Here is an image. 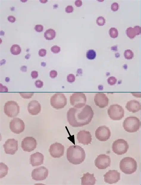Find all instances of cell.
<instances>
[{"label":"cell","instance_id":"cell-31","mask_svg":"<svg viewBox=\"0 0 141 185\" xmlns=\"http://www.w3.org/2000/svg\"><path fill=\"white\" fill-rule=\"evenodd\" d=\"M96 22L98 25L102 26L105 24V19L103 17L100 16L97 18Z\"/></svg>","mask_w":141,"mask_h":185},{"label":"cell","instance_id":"cell-29","mask_svg":"<svg viewBox=\"0 0 141 185\" xmlns=\"http://www.w3.org/2000/svg\"><path fill=\"white\" fill-rule=\"evenodd\" d=\"M118 31L115 28L112 27L109 30V34L110 37L112 38H115L118 35Z\"/></svg>","mask_w":141,"mask_h":185},{"label":"cell","instance_id":"cell-10","mask_svg":"<svg viewBox=\"0 0 141 185\" xmlns=\"http://www.w3.org/2000/svg\"><path fill=\"white\" fill-rule=\"evenodd\" d=\"M48 170L46 167L42 166L33 169L31 173L32 179L36 181L45 180L48 177Z\"/></svg>","mask_w":141,"mask_h":185},{"label":"cell","instance_id":"cell-6","mask_svg":"<svg viewBox=\"0 0 141 185\" xmlns=\"http://www.w3.org/2000/svg\"><path fill=\"white\" fill-rule=\"evenodd\" d=\"M67 102V98L64 94L62 93H55L50 99L51 106L57 109L64 108L66 105Z\"/></svg>","mask_w":141,"mask_h":185},{"label":"cell","instance_id":"cell-35","mask_svg":"<svg viewBox=\"0 0 141 185\" xmlns=\"http://www.w3.org/2000/svg\"><path fill=\"white\" fill-rule=\"evenodd\" d=\"M51 51L54 53H58L60 51V48L57 46H54L51 48Z\"/></svg>","mask_w":141,"mask_h":185},{"label":"cell","instance_id":"cell-2","mask_svg":"<svg viewBox=\"0 0 141 185\" xmlns=\"http://www.w3.org/2000/svg\"><path fill=\"white\" fill-rule=\"evenodd\" d=\"M66 156L68 160L70 163L75 165L80 164L85 159V151L79 146L71 145L67 148Z\"/></svg>","mask_w":141,"mask_h":185},{"label":"cell","instance_id":"cell-40","mask_svg":"<svg viewBox=\"0 0 141 185\" xmlns=\"http://www.w3.org/2000/svg\"><path fill=\"white\" fill-rule=\"evenodd\" d=\"M73 7L71 5L68 6L65 8V11L68 13L72 12L73 11Z\"/></svg>","mask_w":141,"mask_h":185},{"label":"cell","instance_id":"cell-36","mask_svg":"<svg viewBox=\"0 0 141 185\" xmlns=\"http://www.w3.org/2000/svg\"><path fill=\"white\" fill-rule=\"evenodd\" d=\"M119 5L118 3L116 2L113 3L111 6V10L112 11H116L118 10Z\"/></svg>","mask_w":141,"mask_h":185},{"label":"cell","instance_id":"cell-11","mask_svg":"<svg viewBox=\"0 0 141 185\" xmlns=\"http://www.w3.org/2000/svg\"><path fill=\"white\" fill-rule=\"evenodd\" d=\"M9 128L13 133L19 134L23 132L25 128V125L23 121L21 119L15 117L10 121Z\"/></svg>","mask_w":141,"mask_h":185},{"label":"cell","instance_id":"cell-39","mask_svg":"<svg viewBox=\"0 0 141 185\" xmlns=\"http://www.w3.org/2000/svg\"><path fill=\"white\" fill-rule=\"evenodd\" d=\"M38 54L40 56L42 57L45 56L46 54V50L43 48L41 49L39 51Z\"/></svg>","mask_w":141,"mask_h":185},{"label":"cell","instance_id":"cell-44","mask_svg":"<svg viewBox=\"0 0 141 185\" xmlns=\"http://www.w3.org/2000/svg\"><path fill=\"white\" fill-rule=\"evenodd\" d=\"M75 5L77 7H80L82 5V1L80 0H76L75 2Z\"/></svg>","mask_w":141,"mask_h":185},{"label":"cell","instance_id":"cell-7","mask_svg":"<svg viewBox=\"0 0 141 185\" xmlns=\"http://www.w3.org/2000/svg\"><path fill=\"white\" fill-rule=\"evenodd\" d=\"M112 148L114 153L118 155H122L127 152L129 145L126 140L118 139L113 142Z\"/></svg>","mask_w":141,"mask_h":185},{"label":"cell","instance_id":"cell-13","mask_svg":"<svg viewBox=\"0 0 141 185\" xmlns=\"http://www.w3.org/2000/svg\"><path fill=\"white\" fill-rule=\"evenodd\" d=\"M36 140L32 137H26L24 138L21 142V147L25 151L30 152L34 150L37 145Z\"/></svg>","mask_w":141,"mask_h":185},{"label":"cell","instance_id":"cell-47","mask_svg":"<svg viewBox=\"0 0 141 185\" xmlns=\"http://www.w3.org/2000/svg\"><path fill=\"white\" fill-rule=\"evenodd\" d=\"M5 80L6 82H8L10 81V79L8 77H7L6 78Z\"/></svg>","mask_w":141,"mask_h":185},{"label":"cell","instance_id":"cell-28","mask_svg":"<svg viewBox=\"0 0 141 185\" xmlns=\"http://www.w3.org/2000/svg\"><path fill=\"white\" fill-rule=\"evenodd\" d=\"M96 57V53L93 50H89L87 52V58L90 60L94 59Z\"/></svg>","mask_w":141,"mask_h":185},{"label":"cell","instance_id":"cell-34","mask_svg":"<svg viewBox=\"0 0 141 185\" xmlns=\"http://www.w3.org/2000/svg\"><path fill=\"white\" fill-rule=\"evenodd\" d=\"M75 80V76L73 74H68L67 76V81L70 83L73 82Z\"/></svg>","mask_w":141,"mask_h":185},{"label":"cell","instance_id":"cell-23","mask_svg":"<svg viewBox=\"0 0 141 185\" xmlns=\"http://www.w3.org/2000/svg\"><path fill=\"white\" fill-rule=\"evenodd\" d=\"M126 108L129 112L135 113L141 109V105L137 101L131 100L127 102Z\"/></svg>","mask_w":141,"mask_h":185},{"label":"cell","instance_id":"cell-24","mask_svg":"<svg viewBox=\"0 0 141 185\" xmlns=\"http://www.w3.org/2000/svg\"><path fill=\"white\" fill-rule=\"evenodd\" d=\"M141 33L140 27L136 26L134 28L129 27L126 30V33L127 36L130 39L134 38L136 35H139Z\"/></svg>","mask_w":141,"mask_h":185},{"label":"cell","instance_id":"cell-3","mask_svg":"<svg viewBox=\"0 0 141 185\" xmlns=\"http://www.w3.org/2000/svg\"><path fill=\"white\" fill-rule=\"evenodd\" d=\"M119 167L122 172L126 174H130L137 170V164L134 159L130 157L124 158L120 161Z\"/></svg>","mask_w":141,"mask_h":185},{"label":"cell","instance_id":"cell-27","mask_svg":"<svg viewBox=\"0 0 141 185\" xmlns=\"http://www.w3.org/2000/svg\"><path fill=\"white\" fill-rule=\"evenodd\" d=\"M11 54L14 55L19 54L21 52V48L20 46L17 44L12 45L10 49Z\"/></svg>","mask_w":141,"mask_h":185},{"label":"cell","instance_id":"cell-21","mask_svg":"<svg viewBox=\"0 0 141 185\" xmlns=\"http://www.w3.org/2000/svg\"><path fill=\"white\" fill-rule=\"evenodd\" d=\"M27 108L29 113L32 115H38L41 109L40 104L36 100L32 101L29 102Z\"/></svg>","mask_w":141,"mask_h":185},{"label":"cell","instance_id":"cell-15","mask_svg":"<svg viewBox=\"0 0 141 185\" xmlns=\"http://www.w3.org/2000/svg\"><path fill=\"white\" fill-rule=\"evenodd\" d=\"M65 148L61 143L57 142L51 144L49 147V151L51 156L54 158H59L64 153Z\"/></svg>","mask_w":141,"mask_h":185},{"label":"cell","instance_id":"cell-43","mask_svg":"<svg viewBox=\"0 0 141 185\" xmlns=\"http://www.w3.org/2000/svg\"><path fill=\"white\" fill-rule=\"evenodd\" d=\"M7 19L9 21L11 22H14L15 21V18L12 15H10L7 17Z\"/></svg>","mask_w":141,"mask_h":185},{"label":"cell","instance_id":"cell-41","mask_svg":"<svg viewBox=\"0 0 141 185\" xmlns=\"http://www.w3.org/2000/svg\"><path fill=\"white\" fill-rule=\"evenodd\" d=\"M50 76L52 78H54L56 77L57 75V71L55 70H52L50 72Z\"/></svg>","mask_w":141,"mask_h":185},{"label":"cell","instance_id":"cell-30","mask_svg":"<svg viewBox=\"0 0 141 185\" xmlns=\"http://www.w3.org/2000/svg\"><path fill=\"white\" fill-rule=\"evenodd\" d=\"M125 58L127 59H130L134 57L133 52L130 49H127L125 51L124 54Z\"/></svg>","mask_w":141,"mask_h":185},{"label":"cell","instance_id":"cell-18","mask_svg":"<svg viewBox=\"0 0 141 185\" xmlns=\"http://www.w3.org/2000/svg\"><path fill=\"white\" fill-rule=\"evenodd\" d=\"M77 137L78 142L84 145L90 144L92 140L90 132L85 130L79 131L77 134Z\"/></svg>","mask_w":141,"mask_h":185},{"label":"cell","instance_id":"cell-19","mask_svg":"<svg viewBox=\"0 0 141 185\" xmlns=\"http://www.w3.org/2000/svg\"><path fill=\"white\" fill-rule=\"evenodd\" d=\"M95 105L100 108H104L108 105L109 99L106 95L103 93H98L94 98Z\"/></svg>","mask_w":141,"mask_h":185},{"label":"cell","instance_id":"cell-4","mask_svg":"<svg viewBox=\"0 0 141 185\" xmlns=\"http://www.w3.org/2000/svg\"><path fill=\"white\" fill-rule=\"evenodd\" d=\"M123 126L127 132L134 133L137 131L141 126L140 119L135 116H129L124 120Z\"/></svg>","mask_w":141,"mask_h":185},{"label":"cell","instance_id":"cell-33","mask_svg":"<svg viewBox=\"0 0 141 185\" xmlns=\"http://www.w3.org/2000/svg\"><path fill=\"white\" fill-rule=\"evenodd\" d=\"M117 81V79L114 76L110 77L107 79L108 83L110 85H115Z\"/></svg>","mask_w":141,"mask_h":185},{"label":"cell","instance_id":"cell-9","mask_svg":"<svg viewBox=\"0 0 141 185\" xmlns=\"http://www.w3.org/2000/svg\"><path fill=\"white\" fill-rule=\"evenodd\" d=\"M86 97L83 93H75L70 97V103L74 107H81L86 104Z\"/></svg>","mask_w":141,"mask_h":185},{"label":"cell","instance_id":"cell-14","mask_svg":"<svg viewBox=\"0 0 141 185\" xmlns=\"http://www.w3.org/2000/svg\"><path fill=\"white\" fill-rule=\"evenodd\" d=\"M3 147L6 154L14 155L18 149V141L14 139H9L5 142Z\"/></svg>","mask_w":141,"mask_h":185},{"label":"cell","instance_id":"cell-26","mask_svg":"<svg viewBox=\"0 0 141 185\" xmlns=\"http://www.w3.org/2000/svg\"><path fill=\"white\" fill-rule=\"evenodd\" d=\"M8 167L5 163L3 162L0 163V178H2L5 177L7 174Z\"/></svg>","mask_w":141,"mask_h":185},{"label":"cell","instance_id":"cell-12","mask_svg":"<svg viewBox=\"0 0 141 185\" xmlns=\"http://www.w3.org/2000/svg\"><path fill=\"white\" fill-rule=\"evenodd\" d=\"M95 166L98 169H106L110 166L111 159L109 156L105 154H101L95 160Z\"/></svg>","mask_w":141,"mask_h":185},{"label":"cell","instance_id":"cell-1","mask_svg":"<svg viewBox=\"0 0 141 185\" xmlns=\"http://www.w3.org/2000/svg\"><path fill=\"white\" fill-rule=\"evenodd\" d=\"M94 115L91 107L85 104L79 108L73 107L69 109L67 114L69 124L72 127H82L89 124Z\"/></svg>","mask_w":141,"mask_h":185},{"label":"cell","instance_id":"cell-45","mask_svg":"<svg viewBox=\"0 0 141 185\" xmlns=\"http://www.w3.org/2000/svg\"><path fill=\"white\" fill-rule=\"evenodd\" d=\"M27 67L26 66H22L21 68V70L23 72H26L27 71Z\"/></svg>","mask_w":141,"mask_h":185},{"label":"cell","instance_id":"cell-38","mask_svg":"<svg viewBox=\"0 0 141 185\" xmlns=\"http://www.w3.org/2000/svg\"><path fill=\"white\" fill-rule=\"evenodd\" d=\"M35 29L36 32H40L43 30V25L40 24L36 25L35 26Z\"/></svg>","mask_w":141,"mask_h":185},{"label":"cell","instance_id":"cell-25","mask_svg":"<svg viewBox=\"0 0 141 185\" xmlns=\"http://www.w3.org/2000/svg\"><path fill=\"white\" fill-rule=\"evenodd\" d=\"M44 36L46 40H53L55 37L56 32L53 29H48L44 32Z\"/></svg>","mask_w":141,"mask_h":185},{"label":"cell","instance_id":"cell-20","mask_svg":"<svg viewBox=\"0 0 141 185\" xmlns=\"http://www.w3.org/2000/svg\"><path fill=\"white\" fill-rule=\"evenodd\" d=\"M44 156L42 153L36 152L32 154L30 156V164L32 167L40 166L43 163Z\"/></svg>","mask_w":141,"mask_h":185},{"label":"cell","instance_id":"cell-37","mask_svg":"<svg viewBox=\"0 0 141 185\" xmlns=\"http://www.w3.org/2000/svg\"><path fill=\"white\" fill-rule=\"evenodd\" d=\"M35 85L36 87L38 88H42L43 85V82L40 80L36 81L35 82Z\"/></svg>","mask_w":141,"mask_h":185},{"label":"cell","instance_id":"cell-46","mask_svg":"<svg viewBox=\"0 0 141 185\" xmlns=\"http://www.w3.org/2000/svg\"><path fill=\"white\" fill-rule=\"evenodd\" d=\"M40 1L41 2V3H46L47 1V0H40Z\"/></svg>","mask_w":141,"mask_h":185},{"label":"cell","instance_id":"cell-5","mask_svg":"<svg viewBox=\"0 0 141 185\" xmlns=\"http://www.w3.org/2000/svg\"><path fill=\"white\" fill-rule=\"evenodd\" d=\"M108 114L112 120H119L124 116V111L123 108L118 104L111 105L107 110Z\"/></svg>","mask_w":141,"mask_h":185},{"label":"cell","instance_id":"cell-32","mask_svg":"<svg viewBox=\"0 0 141 185\" xmlns=\"http://www.w3.org/2000/svg\"><path fill=\"white\" fill-rule=\"evenodd\" d=\"M19 94L21 95L22 98H32V97L34 93H19Z\"/></svg>","mask_w":141,"mask_h":185},{"label":"cell","instance_id":"cell-17","mask_svg":"<svg viewBox=\"0 0 141 185\" xmlns=\"http://www.w3.org/2000/svg\"><path fill=\"white\" fill-rule=\"evenodd\" d=\"M104 176V182L110 184L116 183L120 179V174L115 170H109Z\"/></svg>","mask_w":141,"mask_h":185},{"label":"cell","instance_id":"cell-16","mask_svg":"<svg viewBox=\"0 0 141 185\" xmlns=\"http://www.w3.org/2000/svg\"><path fill=\"white\" fill-rule=\"evenodd\" d=\"M109 128L106 126L99 127L95 131V136L100 141H104L108 140L111 136Z\"/></svg>","mask_w":141,"mask_h":185},{"label":"cell","instance_id":"cell-8","mask_svg":"<svg viewBox=\"0 0 141 185\" xmlns=\"http://www.w3.org/2000/svg\"><path fill=\"white\" fill-rule=\"evenodd\" d=\"M20 107L17 103L13 101L7 102L4 106V112L8 117H13L19 113Z\"/></svg>","mask_w":141,"mask_h":185},{"label":"cell","instance_id":"cell-42","mask_svg":"<svg viewBox=\"0 0 141 185\" xmlns=\"http://www.w3.org/2000/svg\"><path fill=\"white\" fill-rule=\"evenodd\" d=\"M31 75L33 79H36L38 76V72L36 71H33L31 72Z\"/></svg>","mask_w":141,"mask_h":185},{"label":"cell","instance_id":"cell-22","mask_svg":"<svg viewBox=\"0 0 141 185\" xmlns=\"http://www.w3.org/2000/svg\"><path fill=\"white\" fill-rule=\"evenodd\" d=\"M81 180L82 185H94L96 181L94 174L89 173L84 174Z\"/></svg>","mask_w":141,"mask_h":185}]
</instances>
